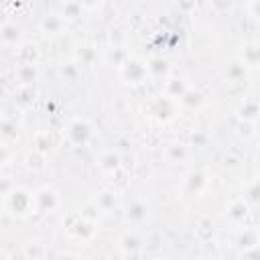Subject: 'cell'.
<instances>
[{"mask_svg": "<svg viewBox=\"0 0 260 260\" xmlns=\"http://www.w3.org/2000/svg\"><path fill=\"white\" fill-rule=\"evenodd\" d=\"M32 205H35L32 193H28L20 187H14L12 191H4V207H6L8 213L26 215L28 209H32Z\"/></svg>", "mask_w": 260, "mask_h": 260, "instance_id": "6da1fadb", "label": "cell"}, {"mask_svg": "<svg viewBox=\"0 0 260 260\" xmlns=\"http://www.w3.org/2000/svg\"><path fill=\"white\" fill-rule=\"evenodd\" d=\"M67 138H69L75 146L85 144V142L91 138V126H89V122L83 120V118L71 120L69 126H67Z\"/></svg>", "mask_w": 260, "mask_h": 260, "instance_id": "7a4b0ae2", "label": "cell"}, {"mask_svg": "<svg viewBox=\"0 0 260 260\" xmlns=\"http://www.w3.org/2000/svg\"><path fill=\"white\" fill-rule=\"evenodd\" d=\"M120 73L128 83H140L148 73V65L140 63L136 59H128V61H124L120 65Z\"/></svg>", "mask_w": 260, "mask_h": 260, "instance_id": "3957f363", "label": "cell"}, {"mask_svg": "<svg viewBox=\"0 0 260 260\" xmlns=\"http://www.w3.org/2000/svg\"><path fill=\"white\" fill-rule=\"evenodd\" d=\"M32 199L39 211H53L59 205V195L51 187H41L39 191L32 193Z\"/></svg>", "mask_w": 260, "mask_h": 260, "instance_id": "277c9868", "label": "cell"}, {"mask_svg": "<svg viewBox=\"0 0 260 260\" xmlns=\"http://www.w3.org/2000/svg\"><path fill=\"white\" fill-rule=\"evenodd\" d=\"M95 162L104 173H112V171H118V167H120V154L114 150H104V152H100Z\"/></svg>", "mask_w": 260, "mask_h": 260, "instance_id": "5b68a950", "label": "cell"}, {"mask_svg": "<svg viewBox=\"0 0 260 260\" xmlns=\"http://www.w3.org/2000/svg\"><path fill=\"white\" fill-rule=\"evenodd\" d=\"M120 246H122L124 254H128V256H140V254H142V240H140L134 232L122 236Z\"/></svg>", "mask_w": 260, "mask_h": 260, "instance_id": "8992f818", "label": "cell"}, {"mask_svg": "<svg viewBox=\"0 0 260 260\" xmlns=\"http://www.w3.org/2000/svg\"><path fill=\"white\" fill-rule=\"evenodd\" d=\"M16 55H18V61H20V63H35L37 57H39V51H37V45H32V43H22V45L16 49Z\"/></svg>", "mask_w": 260, "mask_h": 260, "instance_id": "52a82bcc", "label": "cell"}, {"mask_svg": "<svg viewBox=\"0 0 260 260\" xmlns=\"http://www.w3.org/2000/svg\"><path fill=\"white\" fill-rule=\"evenodd\" d=\"M146 215H148V207H146L142 201H134V203L128 207V211H126V217H128L130 221H142Z\"/></svg>", "mask_w": 260, "mask_h": 260, "instance_id": "ba28073f", "label": "cell"}, {"mask_svg": "<svg viewBox=\"0 0 260 260\" xmlns=\"http://www.w3.org/2000/svg\"><path fill=\"white\" fill-rule=\"evenodd\" d=\"M242 61L246 63V65H260V43H252V45H248L246 47V51H244V55H242Z\"/></svg>", "mask_w": 260, "mask_h": 260, "instance_id": "9c48e42d", "label": "cell"}, {"mask_svg": "<svg viewBox=\"0 0 260 260\" xmlns=\"http://www.w3.org/2000/svg\"><path fill=\"white\" fill-rule=\"evenodd\" d=\"M26 167L30 171H43L45 169V154L41 150H32L26 154Z\"/></svg>", "mask_w": 260, "mask_h": 260, "instance_id": "30bf717a", "label": "cell"}, {"mask_svg": "<svg viewBox=\"0 0 260 260\" xmlns=\"http://www.w3.org/2000/svg\"><path fill=\"white\" fill-rule=\"evenodd\" d=\"M18 39V28L12 22H4L2 24V43L4 45H16Z\"/></svg>", "mask_w": 260, "mask_h": 260, "instance_id": "8fae6325", "label": "cell"}, {"mask_svg": "<svg viewBox=\"0 0 260 260\" xmlns=\"http://www.w3.org/2000/svg\"><path fill=\"white\" fill-rule=\"evenodd\" d=\"M195 234H197V238L199 240H209L211 236H213V223H211V219H207V217H203V219H199V223H197V228H195Z\"/></svg>", "mask_w": 260, "mask_h": 260, "instance_id": "7c38bea8", "label": "cell"}, {"mask_svg": "<svg viewBox=\"0 0 260 260\" xmlns=\"http://www.w3.org/2000/svg\"><path fill=\"white\" fill-rule=\"evenodd\" d=\"M61 18L57 16V14H51V16H45V20L41 22V28L45 30V32H49V35H55V32H59L61 30Z\"/></svg>", "mask_w": 260, "mask_h": 260, "instance_id": "4fadbf2b", "label": "cell"}, {"mask_svg": "<svg viewBox=\"0 0 260 260\" xmlns=\"http://www.w3.org/2000/svg\"><path fill=\"white\" fill-rule=\"evenodd\" d=\"M238 112H240V118H242V120H256V116L260 114V106H258L256 102H250V100H248Z\"/></svg>", "mask_w": 260, "mask_h": 260, "instance_id": "5bb4252c", "label": "cell"}, {"mask_svg": "<svg viewBox=\"0 0 260 260\" xmlns=\"http://www.w3.org/2000/svg\"><path fill=\"white\" fill-rule=\"evenodd\" d=\"M238 244L244 248H256L258 246V232L256 230H244L238 238Z\"/></svg>", "mask_w": 260, "mask_h": 260, "instance_id": "9a60e30c", "label": "cell"}, {"mask_svg": "<svg viewBox=\"0 0 260 260\" xmlns=\"http://www.w3.org/2000/svg\"><path fill=\"white\" fill-rule=\"evenodd\" d=\"M246 211H248V207H246V201L244 199H232V203H230V215H232V219L244 217Z\"/></svg>", "mask_w": 260, "mask_h": 260, "instance_id": "2e32d148", "label": "cell"}, {"mask_svg": "<svg viewBox=\"0 0 260 260\" xmlns=\"http://www.w3.org/2000/svg\"><path fill=\"white\" fill-rule=\"evenodd\" d=\"M211 6H213L217 12H225V10L232 6V0H211Z\"/></svg>", "mask_w": 260, "mask_h": 260, "instance_id": "e0dca14e", "label": "cell"}, {"mask_svg": "<svg viewBox=\"0 0 260 260\" xmlns=\"http://www.w3.org/2000/svg\"><path fill=\"white\" fill-rule=\"evenodd\" d=\"M250 12H252V16H256V18H260V0H250Z\"/></svg>", "mask_w": 260, "mask_h": 260, "instance_id": "ac0fdd59", "label": "cell"}, {"mask_svg": "<svg viewBox=\"0 0 260 260\" xmlns=\"http://www.w3.org/2000/svg\"><path fill=\"white\" fill-rule=\"evenodd\" d=\"M75 2H77L79 6H85V8H95L102 0H75Z\"/></svg>", "mask_w": 260, "mask_h": 260, "instance_id": "d6986e66", "label": "cell"}]
</instances>
